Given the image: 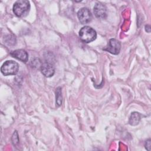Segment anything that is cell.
Masks as SVG:
<instances>
[{"label": "cell", "instance_id": "30bf717a", "mask_svg": "<svg viewBox=\"0 0 151 151\" xmlns=\"http://www.w3.org/2000/svg\"><path fill=\"white\" fill-rule=\"evenodd\" d=\"M55 96H56V104L58 106H60L62 104V95H61V88L58 87L56 88L55 90Z\"/></svg>", "mask_w": 151, "mask_h": 151}, {"label": "cell", "instance_id": "9c48e42d", "mask_svg": "<svg viewBox=\"0 0 151 151\" xmlns=\"http://www.w3.org/2000/svg\"><path fill=\"white\" fill-rule=\"evenodd\" d=\"M140 120V114L137 112H133L130 116L129 123L132 126H136L138 124Z\"/></svg>", "mask_w": 151, "mask_h": 151}, {"label": "cell", "instance_id": "52a82bcc", "mask_svg": "<svg viewBox=\"0 0 151 151\" xmlns=\"http://www.w3.org/2000/svg\"><path fill=\"white\" fill-rule=\"evenodd\" d=\"M42 74L47 77H52L55 73V68L53 65L48 62L42 63L40 67Z\"/></svg>", "mask_w": 151, "mask_h": 151}, {"label": "cell", "instance_id": "7c38bea8", "mask_svg": "<svg viewBox=\"0 0 151 151\" xmlns=\"http://www.w3.org/2000/svg\"><path fill=\"white\" fill-rule=\"evenodd\" d=\"M145 30L147 32H150V27L149 25H147L145 26Z\"/></svg>", "mask_w": 151, "mask_h": 151}, {"label": "cell", "instance_id": "3957f363", "mask_svg": "<svg viewBox=\"0 0 151 151\" xmlns=\"http://www.w3.org/2000/svg\"><path fill=\"white\" fill-rule=\"evenodd\" d=\"M19 70L18 64L12 60L6 61L1 66V71L4 76L15 75Z\"/></svg>", "mask_w": 151, "mask_h": 151}, {"label": "cell", "instance_id": "5b68a950", "mask_svg": "<svg viewBox=\"0 0 151 151\" xmlns=\"http://www.w3.org/2000/svg\"><path fill=\"white\" fill-rule=\"evenodd\" d=\"M120 42L116 39H110L107 46L103 50L109 52L110 53L114 55H117L120 51Z\"/></svg>", "mask_w": 151, "mask_h": 151}, {"label": "cell", "instance_id": "277c9868", "mask_svg": "<svg viewBox=\"0 0 151 151\" xmlns=\"http://www.w3.org/2000/svg\"><path fill=\"white\" fill-rule=\"evenodd\" d=\"M79 21L82 24L89 23L92 19V14L87 8H82L77 12Z\"/></svg>", "mask_w": 151, "mask_h": 151}, {"label": "cell", "instance_id": "6da1fadb", "mask_svg": "<svg viewBox=\"0 0 151 151\" xmlns=\"http://www.w3.org/2000/svg\"><path fill=\"white\" fill-rule=\"evenodd\" d=\"M30 9V3L27 0L16 1L13 6V12L18 17H25Z\"/></svg>", "mask_w": 151, "mask_h": 151}, {"label": "cell", "instance_id": "7a4b0ae2", "mask_svg": "<svg viewBox=\"0 0 151 151\" xmlns=\"http://www.w3.org/2000/svg\"><path fill=\"white\" fill-rule=\"evenodd\" d=\"M79 37L80 40L86 43L93 41L97 37L96 31L89 26H84L81 28L79 31Z\"/></svg>", "mask_w": 151, "mask_h": 151}, {"label": "cell", "instance_id": "8992f818", "mask_svg": "<svg viewBox=\"0 0 151 151\" xmlns=\"http://www.w3.org/2000/svg\"><path fill=\"white\" fill-rule=\"evenodd\" d=\"M94 13L98 18H106L107 17L106 6L101 2H97L94 6Z\"/></svg>", "mask_w": 151, "mask_h": 151}, {"label": "cell", "instance_id": "8fae6325", "mask_svg": "<svg viewBox=\"0 0 151 151\" xmlns=\"http://www.w3.org/2000/svg\"><path fill=\"white\" fill-rule=\"evenodd\" d=\"M145 147L147 150H150V147H151V142H150V139H149L147 140L145 142Z\"/></svg>", "mask_w": 151, "mask_h": 151}, {"label": "cell", "instance_id": "ba28073f", "mask_svg": "<svg viewBox=\"0 0 151 151\" xmlns=\"http://www.w3.org/2000/svg\"><path fill=\"white\" fill-rule=\"evenodd\" d=\"M11 56L22 62L27 63L28 60V54L27 52L24 50H16L11 52Z\"/></svg>", "mask_w": 151, "mask_h": 151}]
</instances>
